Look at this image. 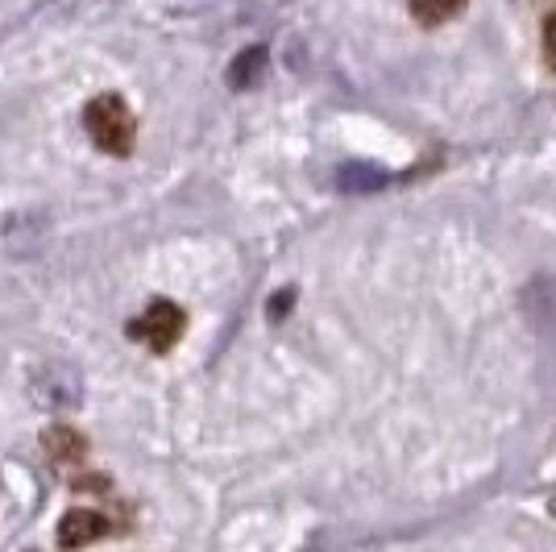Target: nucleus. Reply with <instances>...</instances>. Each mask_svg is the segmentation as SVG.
<instances>
[{
    "label": "nucleus",
    "instance_id": "obj_2",
    "mask_svg": "<svg viewBox=\"0 0 556 552\" xmlns=\"http://www.w3.org/2000/svg\"><path fill=\"white\" fill-rule=\"evenodd\" d=\"M184 324H187L184 308H175L170 300H154L146 308L141 321L129 324V333H134L138 341H146L154 353H166V349H175V341L184 337Z\"/></svg>",
    "mask_w": 556,
    "mask_h": 552
},
{
    "label": "nucleus",
    "instance_id": "obj_8",
    "mask_svg": "<svg viewBox=\"0 0 556 552\" xmlns=\"http://www.w3.org/2000/svg\"><path fill=\"white\" fill-rule=\"evenodd\" d=\"M465 9V0H412V17L419 25H444Z\"/></svg>",
    "mask_w": 556,
    "mask_h": 552
},
{
    "label": "nucleus",
    "instance_id": "obj_7",
    "mask_svg": "<svg viewBox=\"0 0 556 552\" xmlns=\"http://www.w3.org/2000/svg\"><path fill=\"white\" fill-rule=\"evenodd\" d=\"M337 184H341V191L366 196V191L387 187V175H382L378 166H370V162H345V166H341V175H337Z\"/></svg>",
    "mask_w": 556,
    "mask_h": 552
},
{
    "label": "nucleus",
    "instance_id": "obj_5",
    "mask_svg": "<svg viewBox=\"0 0 556 552\" xmlns=\"http://www.w3.org/2000/svg\"><path fill=\"white\" fill-rule=\"evenodd\" d=\"M42 449H47L59 465H79L84 453H88V440L79 437L75 428H67V424H54V428L42 432Z\"/></svg>",
    "mask_w": 556,
    "mask_h": 552
},
{
    "label": "nucleus",
    "instance_id": "obj_9",
    "mask_svg": "<svg viewBox=\"0 0 556 552\" xmlns=\"http://www.w3.org/2000/svg\"><path fill=\"white\" fill-rule=\"evenodd\" d=\"M544 59L556 71V13H548V22H544Z\"/></svg>",
    "mask_w": 556,
    "mask_h": 552
},
{
    "label": "nucleus",
    "instance_id": "obj_10",
    "mask_svg": "<svg viewBox=\"0 0 556 552\" xmlns=\"http://www.w3.org/2000/svg\"><path fill=\"white\" fill-rule=\"evenodd\" d=\"M291 303H295V291H278L275 300H270V321H282L291 312Z\"/></svg>",
    "mask_w": 556,
    "mask_h": 552
},
{
    "label": "nucleus",
    "instance_id": "obj_4",
    "mask_svg": "<svg viewBox=\"0 0 556 552\" xmlns=\"http://www.w3.org/2000/svg\"><path fill=\"white\" fill-rule=\"evenodd\" d=\"M266 63H270L266 47L241 50V54L229 63V88L232 92H250V88H257V84H262V75H266Z\"/></svg>",
    "mask_w": 556,
    "mask_h": 552
},
{
    "label": "nucleus",
    "instance_id": "obj_6",
    "mask_svg": "<svg viewBox=\"0 0 556 552\" xmlns=\"http://www.w3.org/2000/svg\"><path fill=\"white\" fill-rule=\"evenodd\" d=\"M42 403H50V407H71V403H79V378L71 374L67 366H47V387H42Z\"/></svg>",
    "mask_w": 556,
    "mask_h": 552
},
{
    "label": "nucleus",
    "instance_id": "obj_3",
    "mask_svg": "<svg viewBox=\"0 0 556 552\" xmlns=\"http://www.w3.org/2000/svg\"><path fill=\"white\" fill-rule=\"evenodd\" d=\"M109 531H113L109 515H100L92 506H75V511H67L59 519V544L63 549H84V544H92V540L109 536Z\"/></svg>",
    "mask_w": 556,
    "mask_h": 552
},
{
    "label": "nucleus",
    "instance_id": "obj_1",
    "mask_svg": "<svg viewBox=\"0 0 556 552\" xmlns=\"http://www.w3.org/2000/svg\"><path fill=\"white\" fill-rule=\"evenodd\" d=\"M84 129H88V138H92L104 154H121V159H125V154L134 150V141H138V121L129 113V104L113 92L96 96L92 104L84 109Z\"/></svg>",
    "mask_w": 556,
    "mask_h": 552
}]
</instances>
